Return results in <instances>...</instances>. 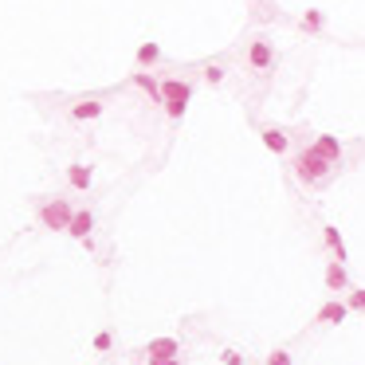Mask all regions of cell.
Segmentation results:
<instances>
[{"instance_id":"cell-1","label":"cell","mask_w":365,"mask_h":365,"mask_svg":"<svg viewBox=\"0 0 365 365\" xmlns=\"http://www.w3.org/2000/svg\"><path fill=\"white\" fill-rule=\"evenodd\" d=\"M162 114L169 122H181L189 114V102H193V79H181V75H162Z\"/></svg>"},{"instance_id":"cell-2","label":"cell","mask_w":365,"mask_h":365,"mask_svg":"<svg viewBox=\"0 0 365 365\" xmlns=\"http://www.w3.org/2000/svg\"><path fill=\"white\" fill-rule=\"evenodd\" d=\"M71 216H75V204L67 196H43V201H35V220L47 232H67Z\"/></svg>"},{"instance_id":"cell-3","label":"cell","mask_w":365,"mask_h":365,"mask_svg":"<svg viewBox=\"0 0 365 365\" xmlns=\"http://www.w3.org/2000/svg\"><path fill=\"white\" fill-rule=\"evenodd\" d=\"M291 169H295V177L303 181V185L315 189V185H322V181L330 177L334 165L326 162V157H318V153L310 150V145H306V150H298V153H295V165H291Z\"/></svg>"},{"instance_id":"cell-4","label":"cell","mask_w":365,"mask_h":365,"mask_svg":"<svg viewBox=\"0 0 365 365\" xmlns=\"http://www.w3.org/2000/svg\"><path fill=\"white\" fill-rule=\"evenodd\" d=\"M244 67L252 75H271L275 71V43L267 35H252L244 47Z\"/></svg>"},{"instance_id":"cell-5","label":"cell","mask_w":365,"mask_h":365,"mask_svg":"<svg viewBox=\"0 0 365 365\" xmlns=\"http://www.w3.org/2000/svg\"><path fill=\"white\" fill-rule=\"evenodd\" d=\"M63 114H67V122H99L102 114H106V102L99 99V94H83V99H71L67 106H63Z\"/></svg>"},{"instance_id":"cell-6","label":"cell","mask_w":365,"mask_h":365,"mask_svg":"<svg viewBox=\"0 0 365 365\" xmlns=\"http://www.w3.org/2000/svg\"><path fill=\"white\" fill-rule=\"evenodd\" d=\"M63 181H67V189H75V193H91V185H94V165H91V162H71L67 173H63Z\"/></svg>"},{"instance_id":"cell-7","label":"cell","mask_w":365,"mask_h":365,"mask_svg":"<svg viewBox=\"0 0 365 365\" xmlns=\"http://www.w3.org/2000/svg\"><path fill=\"white\" fill-rule=\"evenodd\" d=\"M94 228H99V216H94L91 208H75V216H71V224H67V236L86 244V240L94 236Z\"/></svg>"},{"instance_id":"cell-8","label":"cell","mask_w":365,"mask_h":365,"mask_svg":"<svg viewBox=\"0 0 365 365\" xmlns=\"http://www.w3.org/2000/svg\"><path fill=\"white\" fill-rule=\"evenodd\" d=\"M130 86H137L153 106H162V79H157V71H134V75H130Z\"/></svg>"},{"instance_id":"cell-9","label":"cell","mask_w":365,"mask_h":365,"mask_svg":"<svg viewBox=\"0 0 365 365\" xmlns=\"http://www.w3.org/2000/svg\"><path fill=\"white\" fill-rule=\"evenodd\" d=\"M157 63H162V43H157V40H142V43H137V51H134V67L150 71V67H157Z\"/></svg>"},{"instance_id":"cell-10","label":"cell","mask_w":365,"mask_h":365,"mask_svg":"<svg viewBox=\"0 0 365 365\" xmlns=\"http://www.w3.org/2000/svg\"><path fill=\"white\" fill-rule=\"evenodd\" d=\"M259 142H264L271 153H279V157L291 150V134H287V130H279V126H259Z\"/></svg>"},{"instance_id":"cell-11","label":"cell","mask_w":365,"mask_h":365,"mask_svg":"<svg viewBox=\"0 0 365 365\" xmlns=\"http://www.w3.org/2000/svg\"><path fill=\"white\" fill-rule=\"evenodd\" d=\"M346 303H338V298H330V303H322L318 306V315H315V322H322V326H342L346 322Z\"/></svg>"},{"instance_id":"cell-12","label":"cell","mask_w":365,"mask_h":365,"mask_svg":"<svg viewBox=\"0 0 365 365\" xmlns=\"http://www.w3.org/2000/svg\"><path fill=\"white\" fill-rule=\"evenodd\" d=\"M181 354V342L173 334H162V338L145 342V357H177Z\"/></svg>"},{"instance_id":"cell-13","label":"cell","mask_w":365,"mask_h":365,"mask_svg":"<svg viewBox=\"0 0 365 365\" xmlns=\"http://www.w3.org/2000/svg\"><path fill=\"white\" fill-rule=\"evenodd\" d=\"M310 150H315L318 153V157H326V162H338V157H342V142H338V137H334V134H318L315 137V142H310Z\"/></svg>"},{"instance_id":"cell-14","label":"cell","mask_w":365,"mask_h":365,"mask_svg":"<svg viewBox=\"0 0 365 365\" xmlns=\"http://www.w3.org/2000/svg\"><path fill=\"white\" fill-rule=\"evenodd\" d=\"M322 240H326V247L334 252V264H346L349 252H346V244H342V232L334 228V224H326V228H322Z\"/></svg>"},{"instance_id":"cell-15","label":"cell","mask_w":365,"mask_h":365,"mask_svg":"<svg viewBox=\"0 0 365 365\" xmlns=\"http://www.w3.org/2000/svg\"><path fill=\"white\" fill-rule=\"evenodd\" d=\"M326 287L330 291H349V275H346V264H326Z\"/></svg>"},{"instance_id":"cell-16","label":"cell","mask_w":365,"mask_h":365,"mask_svg":"<svg viewBox=\"0 0 365 365\" xmlns=\"http://www.w3.org/2000/svg\"><path fill=\"white\" fill-rule=\"evenodd\" d=\"M201 79H204L208 86H220L224 79H228V63H220V60H208V63L201 67Z\"/></svg>"},{"instance_id":"cell-17","label":"cell","mask_w":365,"mask_h":365,"mask_svg":"<svg viewBox=\"0 0 365 365\" xmlns=\"http://www.w3.org/2000/svg\"><path fill=\"white\" fill-rule=\"evenodd\" d=\"M298 28H303V32H310V35L322 32V28H326V12L322 9H306L303 20H298Z\"/></svg>"},{"instance_id":"cell-18","label":"cell","mask_w":365,"mask_h":365,"mask_svg":"<svg viewBox=\"0 0 365 365\" xmlns=\"http://www.w3.org/2000/svg\"><path fill=\"white\" fill-rule=\"evenodd\" d=\"M91 346H94V354H111V349H114V334L111 330H99Z\"/></svg>"},{"instance_id":"cell-19","label":"cell","mask_w":365,"mask_h":365,"mask_svg":"<svg viewBox=\"0 0 365 365\" xmlns=\"http://www.w3.org/2000/svg\"><path fill=\"white\" fill-rule=\"evenodd\" d=\"M267 365H295V357H291V349H271V354H267Z\"/></svg>"},{"instance_id":"cell-20","label":"cell","mask_w":365,"mask_h":365,"mask_svg":"<svg viewBox=\"0 0 365 365\" xmlns=\"http://www.w3.org/2000/svg\"><path fill=\"white\" fill-rule=\"evenodd\" d=\"M346 310H365V291H361V287L346 295Z\"/></svg>"},{"instance_id":"cell-21","label":"cell","mask_w":365,"mask_h":365,"mask_svg":"<svg viewBox=\"0 0 365 365\" xmlns=\"http://www.w3.org/2000/svg\"><path fill=\"white\" fill-rule=\"evenodd\" d=\"M220 361H224V365H244V354L228 346V349H220Z\"/></svg>"},{"instance_id":"cell-22","label":"cell","mask_w":365,"mask_h":365,"mask_svg":"<svg viewBox=\"0 0 365 365\" xmlns=\"http://www.w3.org/2000/svg\"><path fill=\"white\" fill-rule=\"evenodd\" d=\"M145 365H181V357H145Z\"/></svg>"}]
</instances>
